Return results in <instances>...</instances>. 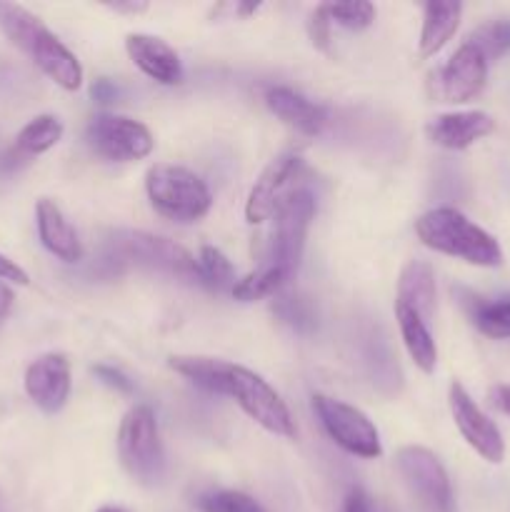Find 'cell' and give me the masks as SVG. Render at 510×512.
Masks as SVG:
<instances>
[{
	"instance_id": "30bf717a",
	"label": "cell",
	"mask_w": 510,
	"mask_h": 512,
	"mask_svg": "<svg viewBox=\"0 0 510 512\" xmlns=\"http://www.w3.org/2000/svg\"><path fill=\"white\" fill-rule=\"evenodd\" d=\"M400 478L405 480L410 493L428 512H455V495L450 485L448 470L438 455L420 445H405L395 455Z\"/></svg>"
},
{
	"instance_id": "e575fe53",
	"label": "cell",
	"mask_w": 510,
	"mask_h": 512,
	"mask_svg": "<svg viewBox=\"0 0 510 512\" xmlns=\"http://www.w3.org/2000/svg\"><path fill=\"white\" fill-rule=\"evenodd\" d=\"M490 400H493V405L500 413H505L510 418V383L495 385V388L490 390Z\"/></svg>"
},
{
	"instance_id": "8992f818",
	"label": "cell",
	"mask_w": 510,
	"mask_h": 512,
	"mask_svg": "<svg viewBox=\"0 0 510 512\" xmlns=\"http://www.w3.org/2000/svg\"><path fill=\"white\" fill-rule=\"evenodd\" d=\"M108 250L115 258L133 260L145 268L163 270V273L175 275L180 280L203 285L198 258H193L183 245L163 238V235L145 233V230H115L108 240Z\"/></svg>"
},
{
	"instance_id": "ba28073f",
	"label": "cell",
	"mask_w": 510,
	"mask_h": 512,
	"mask_svg": "<svg viewBox=\"0 0 510 512\" xmlns=\"http://www.w3.org/2000/svg\"><path fill=\"white\" fill-rule=\"evenodd\" d=\"M315 218V198L308 190H295L283 198V203L275 210V230L273 245H270L268 263L283 270L288 278H293L298 270L300 258L305 250L310 223Z\"/></svg>"
},
{
	"instance_id": "4316f807",
	"label": "cell",
	"mask_w": 510,
	"mask_h": 512,
	"mask_svg": "<svg viewBox=\"0 0 510 512\" xmlns=\"http://www.w3.org/2000/svg\"><path fill=\"white\" fill-rule=\"evenodd\" d=\"M198 508L203 512H268L263 505L250 495L238 493V490H215V493L200 495Z\"/></svg>"
},
{
	"instance_id": "d6a6232c",
	"label": "cell",
	"mask_w": 510,
	"mask_h": 512,
	"mask_svg": "<svg viewBox=\"0 0 510 512\" xmlns=\"http://www.w3.org/2000/svg\"><path fill=\"white\" fill-rule=\"evenodd\" d=\"M340 512H370V503L365 498L363 490H350L343 498V505H340Z\"/></svg>"
},
{
	"instance_id": "9a60e30c",
	"label": "cell",
	"mask_w": 510,
	"mask_h": 512,
	"mask_svg": "<svg viewBox=\"0 0 510 512\" xmlns=\"http://www.w3.org/2000/svg\"><path fill=\"white\" fill-rule=\"evenodd\" d=\"M495 130L493 115L485 110H458V113H443L425 125V135L430 143L445 150H465L478 140L488 138Z\"/></svg>"
},
{
	"instance_id": "d6986e66",
	"label": "cell",
	"mask_w": 510,
	"mask_h": 512,
	"mask_svg": "<svg viewBox=\"0 0 510 512\" xmlns=\"http://www.w3.org/2000/svg\"><path fill=\"white\" fill-rule=\"evenodd\" d=\"M435 300H438V288H435L433 265L425 260H408L398 275L395 303L408 305L425 323H430L435 313Z\"/></svg>"
},
{
	"instance_id": "e0dca14e",
	"label": "cell",
	"mask_w": 510,
	"mask_h": 512,
	"mask_svg": "<svg viewBox=\"0 0 510 512\" xmlns=\"http://www.w3.org/2000/svg\"><path fill=\"white\" fill-rule=\"evenodd\" d=\"M265 105L275 118L303 135H320L328 125V110L323 105L305 98L298 90L285 88V85H273L265 90Z\"/></svg>"
},
{
	"instance_id": "7c38bea8",
	"label": "cell",
	"mask_w": 510,
	"mask_h": 512,
	"mask_svg": "<svg viewBox=\"0 0 510 512\" xmlns=\"http://www.w3.org/2000/svg\"><path fill=\"white\" fill-rule=\"evenodd\" d=\"M435 83H438V98L443 103H470L483 93L485 83H488V58L475 48L470 40H465L448 63L435 73Z\"/></svg>"
},
{
	"instance_id": "7a4b0ae2",
	"label": "cell",
	"mask_w": 510,
	"mask_h": 512,
	"mask_svg": "<svg viewBox=\"0 0 510 512\" xmlns=\"http://www.w3.org/2000/svg\"><path fill=\"white\" fill-rule=\"evenodd\" d=\"M0 30L5 38L28 55L58 88L78 90L83 85V65L75 58L63 40L28 8L18 3H3L0 0Z\"/></svg>"
},
{
	"instance_id": "8fae6325",
	"label": "cell",
	"mask_w": 510,
	"mask_h": 512,
	"mask_svg": "<svg viewBox=\"0 0 510 512\" xmlns=\"http://www.w3.org/2000/svg\"><path fill=\"white\" fill-rule=\"evenodd\" d=\"M450 415L458 425L465 443L485 460V463H503L505 458V440L500 435L498 425L480 410V405L470 398L468 390L460 383H450L448 390Z\"/></svg>"
},
{
	"instance_id": "cb8c5ba5",
	"label": "cell",
	"mask_w": 510,
	"mask_h": 512,
	"mask_svg": "<svg viewBox=\"0 0 510 512\" xmlns=\"http://www.w3.org/2000/svg\"><path fill=\"white\" fill-rule=\"evenodd\" d=\"M288 280L290 278L283 273V270H278L270 263H263L258 270L245 275V278L235 280L230 293H233V298L240 300V303H255V300L270 298V295L278 293Z\"/></svg>"
},
{
	"instance_id": "74e56055",
	"label": "cell",
	"mask_w": 510,
	"mask_h": 512,
	"mask_svg": "<svg viewBox=\"0 0 510 512\" xmlns=\"http://www.w3.org/2000/svg\"><path fill=\"white\" fill-rule=\"evenodd\" d=\"M95 512H128V510H123V508H113V505H105V508H100V510H95Z\"/></svg>"
},
{
	"instance_id": "f1b7e54d",
	"label": "cell",
	"mask_w": 510,
	"mask_h": 512,
	"mask_svg": "<svg viewBox=\"0 0 510 512\" xmlns=\"http://www.w3.org/2000/svg\"><path fill=\"white\" fill-rule=\"evenodd\" d=\"M278 315L295 330H310L315 325L313 313L300 298H283L278 303Z\"/></svg>"
},
{
	"instance_id": "ffe728a7",
	"label": "cell",
	"mask_w": 510,
	"mask_h": 512,
	"mask_svg": "<svg viewBox=\"0 0 510 512\" xmlns=\"http://www.w3.org/2000/svg\"><path fill=\"white\" fill-rule=\"evenodd\" d=\"M463 18V5L458 0H430L423 8V28H420L418 55L423 60L433 58L445 48L458 30Z\"/></svg>"
},
{
	"instance_id": "484cf974",
	"label": "cell",
	"mask_w": 510,
	"mask_h": 512,
	"mask_svg": "<svg viewBox=\"0 0 510 512\" xmlns=\"http://www.w3.org/2000/svg\"><path fill=\"white\" fill-rule=\"evenodd\" d=\"M198 270L203 285L215 290L233 288L235 285V270L233 263L228 260V255L223 250H218L215 245H203L198 253Z\"/></svg>"
},
{
	"instance_id": "4fadbf2b",
	"label": "cell",
	"mask_w": 510,
	"mask_h": 512,
	"mask_svg": "<svg viewBox=\"0 0 510 512\" xmlns=\"http://www.w3.org/2000/svg\"><path fill=\"white\" fill-rule=\"evenodd\" d=\"M25 393L43 413H60L70 398V360L63 353L35 358L25 370Z\"/></svg>"
},
{
	"instance_id": "2e32d148",
	"label": "cell",
	"mask_w": 510,
	"mask_h": 512,
	"mask_svg": "<svg viewBox=\"0 0 510 512\" xmlns=\"http://www.w3.org/2000/svg\"><path fill=\"white\" fill-rule=\"evenodd\" d=\"M125 53L133 60L135 68L150 80L160 85H180L183 83V63L178 53L165 43L163 38H155L148 33H130L125 38Z\"/></svg>"
},
{
	"instance_id": "f546056e",
	"label": "cell",
	"mask_w": 510,
	"mask_h": 512,
	"mask_svg": "<svg viewBox=\"0 0 510 512\" xmlns=\"http://www.w3.org/2000/svg\"><path fill=\"white\" fill-rule=\"evenodd\" d=\"M330 18L328 13H325V5H318V8L310 13L308 18V33H310V40H313L315 48L320 50H328L330 45Z\"/></svg>"
},
{
	"instance_id": "5b68a950",
	"label": "cell",
	"mask_w": 510,
	"mask_h": 512,
	"mask_svg": "<svg viewBox=\"0 0 510 512\" xmlns=\"http://www.w3.org/2000/svg\"><path fill=\"white\" fill-rule=\"evenodd\" d=\"M118 455L130 478L155 485L165 475V450L158 418L150 405H135L120 420Z\"/></svg>"
},
{
	"instance_id": "3957f363",
	"label": "cell",
	"mask_w": 510,
	"mask_h": 512,
	"mask_svg": "<svg viewBox=\"0 0 510 512\" xmlns=\"http://www.w3.org/2000/svg\"><path fill=\"white\" fill-rule=\"evenodd\" d=\"M415 235L425 248L450 255L475 268H498L503 263V248L480 225L458 208H433L415 220Z\"/></svg>"
},
{
	"instance_id": "1f68e13d",
	"label": "cell",
	"mask_w": 510,
	"mask_h": 512,
	"mask_svg": "<svg viewBox=\"0 0 510 512\" xmlns=\"http://www.w3.org/2000/svg\"><path fill=\"white\" fill-rule=\"evenodd\" d=\"M0 280H5V283H15V285H28L30 283L28 273H25V270L20 268L15 260L5 258L3 253H0Z\"/></svg>"
},
{
	"instance_id": "7402d4cb",
	"label": "cell",
	"mask_w": 510,
	"mask_h": 512,
	"mask_svg": "<svg viewBox=\"0 0 510 512\" xmlns=\"http://www.w3.org/2000/svg\"><path fill=\"white\" fill-rule=\"evenodd\" d=\"M463 308L468 313L470 323L493 340L510 338V293L498 298H483L470 290H463Z\"/></svg>"
},
{
	"instance_id": "836d02e7",
	"label": "cell",
	"mask_w": 510,
	"mask_h": 512,
	"mask_svg": "<svg viewBox=\"0 0 510 512\" xmlns=\"http://www.w3.org/2000/svg\"><path fill=\"white\" fill-rule=\"evenodd\" d=\"M90 93H93V98L98 100V103H113V100L118 98V88H115V83H110L108 78L95 80Z\"/></svg>"
},
{
	"instance_id": "d4e9b609",
	"label": "cell",
	"mask_w": 510,
	"mask_h": 512,
	"mask_svg": "<svg viewBox=\"0 0 510 512\" xmlns=\"http://www.w3.org/2000/svg\"><path fill=\"white\" fill-rule=\"evenodd\" d=\"M468 40L488 58V63L503 58L505 53H510V18H495L478 25Z\"/></svg>"
},
{
	"instance_id": "44dd1931",
	"label": "cell",
	"mask_w": 510,
	"mask_h": 512,
	"mask_svg": "<svg viewBox=\"0 0 510 512\" xmlns=\"http://www.w3.org/2000/svg\"><path fill=\"white\" fill-rule=\"evenodd\" d=\"M395 320H398L400 338H403L405 350H408L410 360L415 363V368L423 370L425 375L435 373V365H438V348H435V340L430 335L428 323L420 318L415 310H410L408 305L395 303Z\"/></svg>"
},
{
	"instance_id": "277c9868",
	"label": "cell",
	"mask_w": 510,
	"mask_h": 512,
	"mask_svg": "<svg viewBox=\"0 0 510 512\" xmlns=\"http://www.w3.org/2000/svg\"><path fill=\"white\" fill-rule=\"evenodd\" d=\"M145 193L155 213L175 223H195L205 218L213 205L208 183L185 165L155 163L145 173Z\"/></svg>"
},
{
	"instance_id": "6da1fadb",
	"label": "cell",
	"mask_w": 510,
	"mask_h": 512,
	"mask_svg": "<svg viewBox=\"0 0 510 512\" xmlns=\"http://www.w3.org/2000/svg\"><path fill=\"white\" fill-rule=\"evenodd\" d=\"M168 365L170 370L190 380L195 388L235 400L238 408L268 433L288 440L295 438V420L285 400L275 393V388H270L268 380H263L253 370L220 358H203V355H173Z\"/></svg>"
},
{
	"instance_id": "5bb4252c",
	"label": "cell",
	"mask_w": 510,
	"mask_h": 512,
	"mask_svg": "<svg viewBox=\"0 0 510 512\" xmlns=\"http://www.w3.org/2000/svg\"><path fill=\"white\" fill-rule=\"evenodd\" d=\"M300 158L295 153H283L270 160L258 175L255 185L250 188L248 200H245V220L250 225H260L275 215L278 205L283 203L285 188L290 180L298 175Z\"/></svg>"
},
{
	"instance_id": "8d00e7d4",
	"label": "cell",
	"mask_w": 510,
	"mask_h": 512,
	"mask_svg": "<svg viewBox=\"0 0 510 512\" xmlns=\"http://www.w3.org/2000/svg\"><path fill=\"white\" fill-rule=\"evenodd\" d=\"M110 10H115V13H145L148 10V3H108Z\"/></svg>"
},
{
	"instance_id": "603a6c76",
	"label": "cell",
	"mask_w": 510,
	"mask_h": 512,
	"mask_svg": "<svg viewBox=\"0 0 510 512\" xmlns=\"http://www.w3.org/2000/svg\"><path fill=\"white\" fill-rule=\"evenodd\" d=\"M63 138V123H60L58 115H38V118L30 120L23 130L15 138V153L18 155H40L48 153L50 148L60 143Z\"/></svg>"
},
{
	"instance_id": "4dcf8cb0",
	"label": "cell",
	"mask_w": 510,
	"mask_h": 512,
	"mask_svg": "<svg viewBox=\"0 0 510 512\" xmlns=\"http://www.w3.org/2000/svg\"><path fill=\"white\" fill-rule=\"evenodd\" d=\"M93 373L98 375L100 383H105V385H108V388L118 390V393L130 395V393H133V390H135L133 380H130L128 375L123 373V370L113 368V365H103V363H100V365H95Z\"/></svg>"
},
{
	"instance_id": "52a82bcc",
	"label": "cell",
	"mask_w": 510,
	"mask_h": 512,
	"mask_svg": "<svg viewBox=\"0 0 510 512\" xmlns=\"http://www.w3.org/2000/svg\"><path fill=\"white\" fill-rule=\"evenodd\" d=\"M313 413L318 415L320 425H323L325 433L330 435V440H333L338 448H343L345 453L365 460H375L383 455L378 428H375L373 420H370L363 410L355 408V405L338 398H330V395L315 393Z\"/></svg>"
},
{
	"instance_id": "9c48e42d",
	"label": "cell",
	"mask_w": 510,
	"mask_h": 512,
	"mask_svg": "<svg viewBox=\"0 0 510 512\" xmlns=\"http://www.w3.org/2000/svg\"><path fill=\"white\" fill-rule=\"evenodd\" d=\"M85 140L90 150L110 163H133L143 160L153 153L155 138L140 120L128 118V115L100 113L90 118L85 128Z\"/></svg>"
},
{
	"instance_id": "83f0119b",
	"label": "cell",
	"mask_w": 510,
	"mask_h": 512,
	"mask_svg": "<svg viewBox=\"0 0 510 512\" xmlns=\"http://www.w3.org/2000/svg\"><path fill=\"white\" fill-rule=\"evenodd\" d=\"M325 13H328L330 23L343 25L345 30H365L375 23V10L373 3H323Z\"/></svg>"
},
{
	"instance_id": "ac0fdd59",
	"label": "cell",
	"mask_w": 510,
	"mask_h": 512,
	"mask_svg": "<svg viewBox=\"0 0 510 512\" xmlns=\"http://www.w3.org/2000/svg\"><path fill=\"white\" fill-rule=\"evenodd\" d=\"M35 223H38V238L43 248L50 255H55L63 263L73 265L83 260V243H80L78 233L65 218L63 210L58 203L50 198H40L35 205Z\"/></svg>"
},
{
	"instance_id": "d590c367",
	"label": "cell",
	"mask_w": 510,
	"mask_h": 512,
	"mask_svg": "<svg viewBox=\"0 0 510 512\" xmlns=\"http://www.w3.org/2000/svg\"><path fill=\"white\" fill-rule=\"evenodd\" d=\"M15 305V293L13 288H10L5 280H0V323H3L5 318L10 315V310H13Z\"/></svg>"
}]
</instances>
